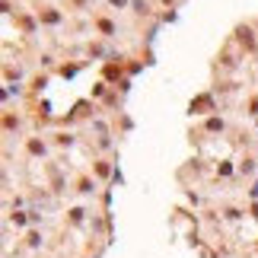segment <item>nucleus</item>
Listing matches in <instances>:
<instances>
[{"mask_svg":"<svg viewBox=\"0 0 258 258\" xmlns=\"http://www.w3.org/2000/svg\"><path fill=\"white\" fill-rule=\"evenodd\" d=\"M93 26H96V32H99L102 39H115L118 35V26L112 19H105V16H93Z\"/></svg>","mask_w":258,"mask_h":258,"instance_id":"obj_1","label":"nucleus"},{"mask_svg":"<svg viewBox=\"0 0 258 258\" xmlns=\"http://www.w3.org/2000/svg\"><path fill=\"white\" fill-rule=\"evenodd\" d=\"M39 22H48V26H55V22H61V13L55 10V6H45V10H39Z\"/></svg>","mask_w":258,"mask_h":258,"instance_id":"obj_2","label":"nucleus"},{"mask_svg":"<svg viewBox=\"0 0 258 258\" xmlns=\"http://www.w3.org/2000/svg\"><path fill=\"white\" fill-rule=\"evenodd\" d=\"M26 150L32 156H45V150H48V147H45V140H39V137H29L26 140Z\"/></svg>","mask_w":258,"mask_h":258,"instance_id":"obj_3","label":"nucleus"},{"mask_svg":"<svg viewBox=\"0 0 258 258\" xmlns=\"http://www.w3.org/2000/svg\"><path fill=\"white\" fill-rule=\"evenodd\" d=\"M204 109H210V96H201V99L192 102V112H194V115H204Z\"/></svg>","mask_w":258,"mask_h":258,"instance_id":"obj_4","label":"nucleus"},{"mask_svg":"<svg viewBox=\"0 0 258 258\" xmlns=\"http://www.w3.org/2000/svg\"><path fill=\"white\" fill-rule=\"evenodd\" d=\"M96 172H99V176L105 179V176H109V172H112V166H109V159H96Z\"/></svg>","mask_w":258,"mask_h":258,"instance_id":"obj_5","label":"nucleus"},{"mask_svg":"<svg viewBox=\"0 0 258 258\" xmlns=\"http://www.w3.org/2000/svg\"><path fill=\"white\" fill-rule=\"evenodd\" d=\"M55 143H58V147H70L73 137H70V134H55Z\"/></svg>","mask_w":258,"mask_h":258,"instance_id":"obj_6","label":"nucleus"},{"mask_svg":"<svg viewBox=\"0 0 258 258\" xmlns=\"http://www.w3.org/2000/svg\"><path fill=\"white\" fill-rule=\"evenodd\" d=\"M249 115H258V96L249 99Z\"/></svg>","mask_w":258,"mask_h":258,"instance_id":"obj_7","label":"nucleus"}]
</instances>
